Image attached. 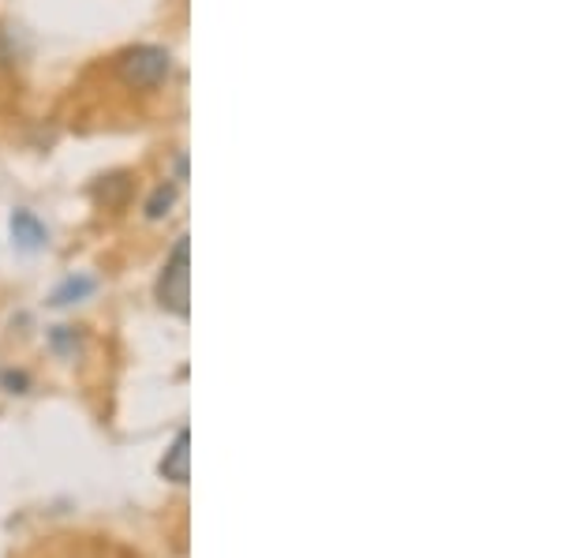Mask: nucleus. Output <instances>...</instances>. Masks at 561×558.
Wrapping results in <instances>:
<instances>
[{"label": "nucleus", "instance_id": "obj_1", "mask_svg": "<svg viewBox=\"0 0 561 558\" xmlns=\"http://www.w3.org/2000/svg\"><path fill=\"white\" fill-rule=\"evenodd\" d=\"M158 304L165 311L180 315V319H187V311H192V244H187V237L176 240L173 255L161 266Z\"/></svg>", "mask_w": 561, "mask_h": 558}, {"label": "nucleus", "instance_id": "obj_2", "mask_svg": "<svg viewBox=\"0 0 561 558\" xmlns=\"http://www.w3.org/2000/svg\"><path fill=\"white\" fill-rule=\"evenodd\" d=\"M169 76V53L158 45H135L121 57V79L135 90H150Z\"/></svg>", "mask_w": 561, "mask_h": 558}, {"label": "nucleus", "instance_id": "obj_3", "mask_svg": "<svg viewBox=\"0 0 561 558\" xmlns=\"http://www.w3.org/2000/svg\"><path fill=\"white\" fill-rule=\"evenodd\" d=\"M158 472L165 476V480H173V483H187V480H192V431H187V428L176 431L173 446L165 449Z\"/></svg>", "mask_w": 561, "mask_h": 558}, {"label": "nucleus", "instance_id": "obj_4", "mask_svg": "<svg viewBox=\"0 0 561 558\" xmlns=\"http://www.w3.org/2000/svg\"><path fill=\"white\" fill-rule=\"evenodd\" d=\"M12 237L23 251H38L45 244V225L34 218L31 210H15L12 218Z\"/></svg>", "mask_w": 561, "mask_h": 558}, {"label": "nucleus", "instance_id": "obj_5", "mask_svg": "<svg viewBox=\"0 0 561 558\" xmlns=\"http://www.w3.org/2000/svg\"><path fill=\"white\" fill-rule=\"evenodd\" d=\"M90 289H94V282H90V277H79V282L71 277V282H65L57 293H53V304H57V308H65V304L79 300V296H87Z\"/></svg>", "mask_w": 561, "mask_h": 558}, {"label": "nucleus", "instance_id": "obj_6", "mask_svg": "<svg viewBox=\"0 0 561 558\" xmlns=\"http://www.w3.org/2000/svg\"><path fill=\"white\" fill-rule=\"evenodd\" d=\"M173 195H176V187H158V195L150 200V206H147V214L150 218H161V214L173 206Z\"/></svg>", "mask_w": 561, "mask_h": 558}]
</instances>
